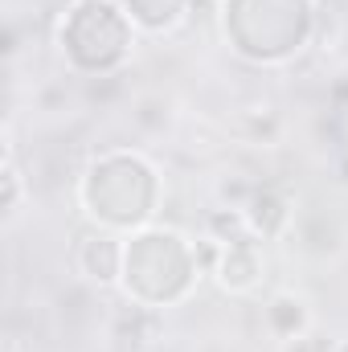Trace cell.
<instances>
[{
	"instance_id": "obj_1",
	"label": "cell",
	"mask_w": 348,
	"mask_h": 352,
	"mask_svg": "<svg viewBox=\"0 0 348 352\" xmlns=\"http://www.w3.org/2000/svg\"><path fill=\"white\" fill-rule=\"evenodd\" d=\"M74 263H78V270L87 274L90 283L115 287L119 274H123V266H127V246H123L119 238H111V234H90V238L78 242Z\"/></svg>"
},
{
	"instance_id": "obj_2",
	"label": "cell",
	"mask_w": 348,
	"mask_h": 352,
	"mask_svg": "<svg viewBox=\"0 0 348 352\" xmlns=\"http://www.w3.org/2000/svg\"><path fill=\"white\" fill-rule=\"evenodd\" d=\"M259 246H262V242L254 238V234H246V238H238V242H230V246H226L221 266H217V283H221L226 291H234V295L254 291V283H259V274H262Z\"/></svg>"
},
{
	"instance_id": "obj_3",
	"label": "cell",
	"mask_w": 348,
	"mask_h": 352,
	"mask_svg": "<svg viewBox=\"0 0 348 352\" xmlns=\"http://www.w3.org/2000/svg\"><path fill=\"white\" fill-rule=\"evenodd\" d=\"M287 221H291L287 197H283L279 188L259 184V192H254L250 205H246V226H250V234H254L259 242H270V238H279V234L287 230Z\"/></svg>"
},
{
	"instance_id": "obj_4",
	"label": "cell",
	"mask_w": 348,
	"mask_h": 352,
	"mask_svg": "<svg viewBox=\"0 0 348 352\" xmlns=\"http://www.w3.org/2000/svg\"><path fill=\"white\" fill-rule=\"evenodd\" d=\"M307 324H312V311H307V299H303V295H295V291L270 295V303H266V328L279 336V344L303 336Z\"/></svg>"
},
{
	"instance_id": "obj_5",
	"label": "cell",
	"mask_w": 348,
	"mask_h": 352,
	"mask_svg": "<svg viewBox=\"0 0 348 352\" xmlns=\"http://www.w3.org/2000/svg\"><path fill=\"white\" fill-rule=\"evenodd\" d=\"M115 336L127 344V349H152L160 340V316L152 307H127L119 320H115Z\"/></svg>"
},
{
	"instance_id": "obj_6",
	"label": "cell",
	"mask_w": 348,
	"mask_h": 352,
	"mask_svg": "<svg viewBox=\"0 0 348 352\" xmlns=\"http://www.w3.org/2000/svg\"><path fill=\"white\" fill-rule=\"evenodd\" d=\"M205 234L209 238H217V242H238V238H246L250 234V226H246V209H226V205H217V209H209V217H205Z\"/></svg>"
},
{
	"instance_id": "obj_7",
	"label": "cell",
	"mask_w": 348,
	"mask_h": 352,
	"mask_svg": "<svg viewBox=\"0 0 348 352\" xmlns=\"http://www.w3.org/2000/svg\"><path fill=\"white\" fill-rule=\"evenodd\" d=\"M254 192H259V184L246 180V176H238V173H226L217 180V201H221L226 209H246Z\"/></svg>"
},
{
	"instance_id": "obj_8",
	"label": "cell",
	"mask_w": 348,
	"mask_h": 352,
	"mask_svg": "<svg viewBox=\"0 0 348 352\" xmlns=\"http://www.w3.org/2000/svg\"><path fill=\"white\" fill-rule=\"evenodd\" d=\"M21 197H25V180H21L17 156H12V144H8V148H4V213H8V217L21 209Z\"/></svg>"
},
{
	"instance_id": "obj_9",
	"label": "cell",
	"mask_w": 348,
	"mask_h": 352,
	"mask_svg": "<svg viewBox=\"0 0 348 352\" xmlns=\"http://www.w3.org/2000/svg\"><path fill=\"white\" fill-rule=\"evenodd\" d=\"M283 352H316V340L303 332V336H295V340H283Z\"/></svg>"
},
{
	"instance_id": "obj_10",
	"label": "cell",
	"mask_w": 348,
	"mask_h": 352,
	"mask_svg": "<svg viewBox=\"0 0 348 352\" xmlns=\"http://www.w3.org/2000/svg\"><path fill=\"white\" fill-rule=\"evenodd\" d=\"M340 180H345V184H348V156H345V160H340Z\"/></svg>"
},
{
	"instance_id": "obj_11",
	"label": "cell",
	"mask_w": 348,
	"mask_h": 352,
	"mask_svg": "<svg viewBox=\"0 0 348 352\" xmlns=\"http://www.w3.org/2000/svg\"><path fill=\"white\" fill-rule=\"evenodd\" d=\"M336 352H348V340H340V344H336Z\"/></svg>"
},
{
	"instance_id": "obj_12",
	"label": "cell",
	"mask_w": 348,
	"mask_h": 352,
	"mask_svg": "<svg viewBox=\"0 0 348 352\" xmlns=\"http://www.w3.org/2000/svg\"><path fill=\"white\" fill-rule=\"evenodd\" d=\"M4 352H21V349H17V344H8V349H4Z\"/></svg>"
}]
</instances>
